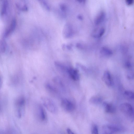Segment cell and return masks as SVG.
I'll list each match as a JSON object with an SVG mask.
<instances>
[{
    "mask_svg": "<svg viewBox=\"0 0 134 134\" xmlns=\"http://www.w3.org/2000/svg\"><path fill=\"white\" fill-rule=\"evenodd\" d=\"M125 66L127 69H130L132 67L131 63L129 61L126 62L125 64Z\"/></svg>",
    "mask_w": 134,
    "mask_h": 134,
    "instance_id": "27",
    "label": "cell"
},
{
    "mask_svg": "<svg viewBox=\"0 0 134 134\" xmlns=\"http://www.w3.org/2000/svg\"><path fill=\"white\" fill-rule=\"evenodd\" d=\"M16 24V19L13 18L8 26L4 31L3 36L5 38L8 37L11 34L15 29Z\"/></svg>",
    "mask_w": 134,
    "mask_h": 134,
    "instance_id": "7",
    "label": "cell"
},
{
    "mask_svg": "<svg viewBox=\"0 0 134 134\" xmlns=\"http://www.w3.org/2000/svg\"><path fill=\"white\" fill-rule=\"evenodd\" d=\"M127 77L129 79H132L134 78V73L132 72H129L127 74Z\"/></svg>",
    "mask_w": 134,
    "mask_h": 134,
    "instance_id": "26",
    "label": "cell"
},
{
    "mask_svg": "<svg viewBox=\"0 0 134 134\" xmlns=\"http://www.w3.org/2000/svg\"><path fill=\"white\" fill-rule=\"evenodd\" d=\"M92 134H99L98 126L96 125H93L91 129Z\"/></svg>",
    "mask_w": 134,
    "mask_h": 134,
    "instance_id": "24",
    "label": "cell"
},
{
    "mask_svg": "<svg viewBox=\"0 0 134 134\" xmlns=\"http://www.w3.org/2000/svg\"><path fill=\"white\" fill-rule=\"evenodd\" d=\"M100 53L102 54L105 56H110L113 54V51L111 49L105 46L101 48Z\"/></svg>",
    "mask_w": 134,
    "mask_h": 134,
    "instance_id": "16",
    "label": "cell"
},
{
    "mask_svg": "<svg viewBox=\"0 0 134 134\" xmlns=\"http://www.w3.org/2000/svg\"><path fill=\"white\" fill-rule=\"evenodd\" d=\"M105 111L107 113H113L115 111V107L112 104L106 102H104L103 104Z\"/></svg>",
    "mask_w": 134,
    "mask_h": 134,
    "instance_id": "13",
    "label": "cell"
},
{
    "mask_svg": "<svg viewBox=\"0 0 134 134\" xmlns=\"http://www.w3.org/2000/svg\"><path fill=\"white\" fill-rule=\"evenodd\" d=\"M7 44L5 41L4 39L1 40L0 41V52L2 53H4L6 51Z\"/></svg>",
    "mask_w": 134,
    "mask_h": 134,
    "instance_id": "20",
    "label": "cell"
},
{
    "mask_svg": "<svg viewBox=\"0 0 134 134\" xmlns=\"http://www.w3.org/2000/svg\"><path fill=\"white\" fill-rule=\"evenodd\" d=\"M125 97L129 99H134V92L130 91H126L124 92Z\"/></svg>",
    "mask_w": 134,
    "mask_h": 134,
    "instance_id": "21",
    "label": "cell"
},
{
    "mask_svg": "<svg viewBox=\"0 0 134 134\" xmlns=\"http://www.w3.org/2000/svg\"><path fill=\"white\" fill-rule=\"evenodd\" d=\"M77 18L80 20H82L83 19L82 16L81 15H78L77 16Z\"/></svg>",
    "mask_w": 134,
    "mask_h": 134,
    "instance_id": "32",
    "label": "cell"
},
{
    "mask_svg": "<svg viewBox=\"0 0 134 134\" xmlns=\"http://www.w3.org/2000/svg\"><path fill=\"white\" fill-rule=\"evenodd\" d=\"M105 14L103 11L100 12L96 17L94 20V23L96 25H98L102 23L105 19Z\"/></svg>",
    "mask_w": 134,
    "mask_h": 134,
    "instance_id": "14",
    "label": "cell"
},
{
    "mask_svg": "<svg viewBox=\"0 0 134 134\" xmlns=\"http://www.w3.org/2000/svg\"><path fill=\"white\" fill-rule=\"evenodd\" d=\"M16 4L17 8L21 10L26 11L28 10V7L26 4L25 3L23 5H21L20 3H17Z\"/></svg>",
    "mask_w": 134,
    "mask_h": 134,
    "instance_id": "22",
    "label": "cell"
},
{
    "mask_svg": "<svg viewBox=\"0 0 134 134\" xmlns=\"http://www.w3.org/2000/svg\"><path fill=\"white\" fill-rule=\"evenodd\" d=\"M89 101L92 104H100L102 102V99L100 97L94 96L90 98Z\"/></svg>",
    "mask_w": 134,
    "mask_h": 134,
    "instance_id": "18",
    "label": "cell"
},
{
    "mask_svg": "<svg viewBox=\"0 0 134 134\" xmlns=\"http://www.w3.org/2000/svg\"><path fill=\"white\" fill-rule=\"evenodd\" d=\"M37 111V115L39 120L42 122H46L47 120V116L43 107L41 105H39Z\"/></svg>",
    "mask_w": 134,
    "mask_h": 134,
    "instance_id": "5",
    "label": "cell"
},
{
    "mask_svg": "<svg viewBox=\"0 0 134 134\" xmlns=\"http://www.w3.org/2000/svg\"><path fill=\"white\" fill-rule=\"evenodd\" d=\"M76 47L80 49H83L84 48L83 45L80 43H78L76 44Z\"/></svg>",
    "mask_w": 134,
    "mask_h": 134,
    "instance_id": "28",
    "label": "cell"
},
{
    "mask_svg": "<svg viewBox=\"0 0 134 134\" xmlns=\"http://www.w3.org/2000/svg\"><path fill=\"white\" fill-rule=\"evenodd\" d=\"M9 6V3L7 0H3L1 3V15L3 16L7 14Z\"/></svg>",
    "mask_w": 134,
    "mask_h": 134,
    "instance_id": "12",
    "label": "cell"
},
{
    "mask_svg": "<svg viewBox=\"0 0 134 134\" xmlns=\"http://www.w3.org/2000/svg\"><path fill=\"white\" fill-rule=\"evenodd\" d=\"M74 31L72 25L69 23H66L64 25L63 30L64 37L66 38H70L73 35Z\"/></svg>",
    "mask_w": 134,
    "mask_h": 134,
    "instance_id": "8",
    "label": "cell"
},
{
    "mask_svg": "<svg viewBox=\"0 0 134 134\" xmlns=\"http://www.w3.org/2000/svg\"><path fill=\"white\" fill-rule=\"evenodd\" d=\"M38 1L44 8L47 10H50V7L49 5L46 1L43 0H39Z\"/></svg>",
    "mask_w": 134,
    "mask_h": 134,
    "instance_id": "23",
    "label": "cell"
},
{
    "mask_svg": "<svg viewBox=\"0 0 134 134\" xmlns=\"http://www.w3.org/2000/svg\"><path fill=\"white\" fill-rule=\"evenodd\" d=\"M59 7L60 10L62 12L65 13L67 7L64 3H61L60 4Z\"/></svg>",
    "mask_w": 134,
    "mask_h": 134,
    "instance_id": "25",
    "label": "cell"
},
{
    "mask_svg": "<svg viewBox=\"0 0 134 134\" xmlns=\"http://www.w3.org/2000/svg\"><path fill=\"white\" fill-rule=\"evenodd\" d=\"M105 32V29L103 27H101L99 29H97L93 32L92 34V36L95 38H100L104 35Z\"/></svg>",
    "mask_w": 134,
    "mask_h": 134,
    "instance_id": "15",
    "label": "cell"
},
{
    "mask_svg": "<svg viewBox=\"0 0 134 134\" xmlns=\"http://www.w3.org/2000/svg\"><path fill=\"white\" fill-rule=\"evenodd\" d=\"M102 130L104 134H113L120 131L121 129L115 125H106L103 127Z\"/></svg>",
    "mask_w": 134,
    "mask_h": 134,
    "instance_id": "4",
    "label": "cell"
},
{
    "mask_svg": "<svg viewBox=\"0 0 134 134\" xmlns=\"http://www.w3.org/2000/svg\"><path fill=\"white\" fill-rule=\"evenodd\" d=\"M68 72L71 78L75 81L78 80L79 79V75L78 70L73 68H68Z\"/></svg>",
    "mask_w": 134,
    "mask_h": 134,
    "instance_id": "10",
    "label": "cell"
},
{
    "mask_svg": "<svg viewBox=\"0 0 134 134\" xmlns=\"http://www.w3.org/2000/svg\"><path fill=\"white\" fill-rule=\"evenodd\" d=\"M55 66L57 69L61 72H64L65 70H68V68L66 69L63 64L58 61H55L54 63Z\"/></svg>",
    "mask_w": 134,
    "mask_h": 134,
    "instance_id": "17",
    "label": "cell"
},
{
    "mask_svg": "<svg viewBox=\"0 0 134 134\" xmlns=\"http://www.w3.org/2000/svg\"><path fill=\"white\" fill-rule=\"evenodd\" d=\"M121 111L128 116L132 117L134 115V111L132 105L129 103H125L121 104L119 106Z\"/></svg>",
    "mask_w": 134,
    "mask_h": 134,
    "instance_id": "3",
    "label": "cell"
},
{
    "mask_svg": "<svg viewBox=\"0 0 134 134\" xmlns=\"http://www.w3.org/2000/svg\"><path fill=\"white\" fill-rule=\"evenodd\" d=\"M65 47L69 50H71L72 49V46L70 44L65 45Z\"/></svg>",
    "mask_w": 134,
    "mask_h": 134,
    "instance_id": "31",
    "label": "cell"
},
{
    "mask_svg": "<svg viewBox=\"0 0 134 134\" xmlns=\"http://www.w3.org/2000/svg\"><path fill=\"white\" fill-rule=\"evenodd\" d=\"M102 79L105 84L108 86H110L112 85V81L111 76L109 71H105L104 72Z\"/></svg>",
    "mask_w": 134,
    "mask_h": 134,
    "instance_id": "11",
    "label": "cell"
},
{
    "mask_svg": "<svg viewBox=\"0 0 134 134\" xmlns=\"http://www.w3.org/2000/svg\"><path fill=\"white\" fill-rule=\"evenodd\" d=\"M45 88L47 93L51 96H55L57 93V88L49 83H46Z\"/></svg>",
    "mask_w": 134,
    "mask_h": 134,
    "instance_id": "9",
    "label": "cell"
},
{
    "mask_svg": "<svg viewBox=\"0 0 134 134\" xmlns=\"http://www.w3.org/2000/svg\"><path fill=\"white\" fill-rule=\"evenodd\" d=\"M53 81L55 86L58 88L62 89L64 87L62 82L59 77H54Z\"/></svg>",
    "mask_w": 134,
    "mask_h": 134,
    "instance_id": "19",
    "label": "cell"
},
{
    "mask_svg": "<svg viewBox=\"0 0 134 134\" xmlns=\"http://www.w3.org/2000/svg\"><path fill=\"white\" fill-rule=\"evenodd\" d=\"M25 102V98L23 96L19 97L15 101L16 114L19 118H21L23 114Z\"/></svg>",
    "mask_w": 134,
    "mask_h": 134,
    "instance_id": "1",
    "label": "cell"
},
{
    "mask_svg": "<svg viewBox=\"0 0 134 134\" xmlns=\"http://www.w3.org/2000/svg\"><path fill=\"white\" fill-rule=\"evenodd\" d=\"M126 3L129 5H131L133 4L134 3L133 0H126Z\"/></svg>",
    "mask_w": 134,
    "mask_h": 134,
    "instance_id": "29",
    "label": "cell"
},
{
    "mask_svg": "<svg viewBox=\"0 0 134 134\" xmlns=\"http://www.w3.org/2000/svg\"><path fill=\"white\" fill-rule=\"evenodd\" d=\"M67 132L68 134H75L69 128L67 129Z\"/></svg>",
    "mask_w": 134,
    "mask_h": 134,
    "instance_id": "30",
    "label": "cell"
},
{
    "mask_svg": "<svg viewBox=\"0 0 134 134\" xmlns=\"http://www.w3.org/2000/svg\"><path fill=\"white\" fill-rule=\"evenodd\" d=\"M41 99L43 105L49 112L52 113L57 112V107L52 99L47 97H43Z\"/></svg>",
    "mask_w": 134,
    "mask_h": 134,
    "instance_id": "2",
    "label": "cell"
},
{
    "mask_svg": "<svg viewBox=\"0 0 134 134\" xmlns=\"http://www.w3.org/2000/svg\"><path fill=\"white\" fill-rule=\"evenodd\" d=\"M61 104L63 109L68 112H72L75 108V106L74 104L66 99H62Z\"/></svg>",
    "mask_w": 134,
    "mask_h": 134,
    "instance_id": "6",
    "label": "cell"
},
{
    "mask_svg": "<svg viewBox=\"0 0 134 134\" xmlns=\"http://www.w3.org/2000/svg\"><path fill=\"white\" fill-rule=\"evenodd\" d=\"M77 1L79 2L80 3H85L86 1L85 0H77Z\"/></svg>",
    "mask_w": 134,
    "mask_h": 134,
    "instance_id": "33",
    "label": "cell"
}]
</instances>
